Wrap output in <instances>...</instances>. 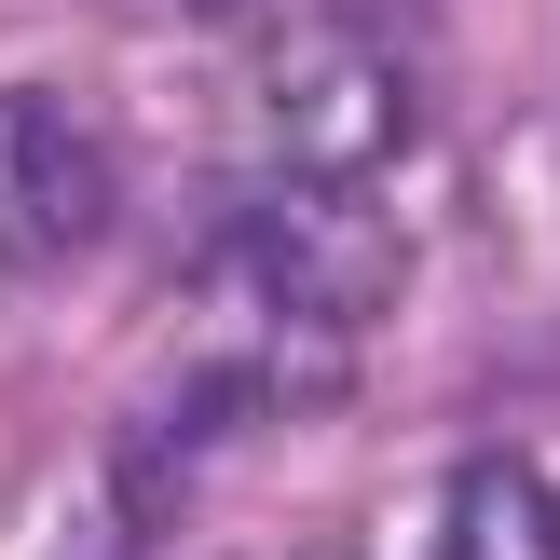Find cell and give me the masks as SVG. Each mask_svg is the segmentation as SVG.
<instances>
[{"mask_svg":"<svg viewBox=\"0 0 560 560\" xmlns=\"http://www.w3.org/2000/svg\"><path fill=\"white\" fill-rule=\"evenodd\" d=\"M260 96H273V137H288L315 178H370V164H397L410 137H424L410 69L383 42H355V27H301V42H273Z\"/></svg>","mask_w":560,"mask_h":560,"instance_id":"1","label":"cell"},{"mask_svg":"<svg viewBox=\"0 0 560 560\" xmlns=\"http://www.w3.org/2000/svg\"><path fill=\"white\" fill-rule=\"evenodd\" d=\"M246 273L273 288V315L301 328H370L397 301V233L355 206V178H315L301 164L273 206H246Z\"/></svg>","mask_w":560,"mask_h":560,"instance_id":"2","label":"cell"},{"mask_svg":"<svg viewBox=\"0 0 560 560\" xmlns=\"http://www.w3.org/2000/svg\"><path fill=\"white\" fill-rule=\"evenodd\" d=\"M0 219H14L27 260H82V246L109 233V151L55 96H14V109H0Z\"/></svg>","mask_w":560,"mask_h":560,"instance_id":"3","label":"cell"},{"mask_svg":"<svg viewBox=\"0 0 560 560\" xmlns=\"http://www.w3.org/2000/svg\"><path fill=\"white\" fill-rule=\"evenodd\" d=\"M438 560H560V506L534 465H465L452 479V520H438Z\"/></svg>","mask_w":560,"mask_h":560,"instance_id":"4","label":"cell"},{"mask_svg":"<svg viewBox=\"0 0 560 560\" xmlns=\"http://www.w3.org/2000/svg\"><path fill=\"white\" fill-rule=\"evenodd\" d=\"M178 14H246V0H178Z\"/></svg>","mask_w":560,"mask_h":560,"instance_id":"5","label":"cell"}]
</instances>
